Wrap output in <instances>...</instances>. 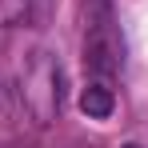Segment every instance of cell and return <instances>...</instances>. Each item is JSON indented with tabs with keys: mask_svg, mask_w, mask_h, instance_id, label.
<instances>
[{
	"mask_svg": "<svg viewBox=\"0 0 148 148\" xmlns=\"http://www.w3.org/2000/svg\"><path fill=\"white\" fill-rule=\"evenodd\" d=\"M84 68L96 80H112L124 68V36L108 0L84 4Z\"/></svg>",
	"mask_w": 148,
	"mask_h": 148,
	"instance_id": "obj_1",
	"label": "cell"
},
{
	"mask_svg": "<svg viewBox=\"0 0 148 148\" xmlns=\"http://www.w3.org/2000/svg\"><path fill=\"white\" fill-rule=\"evenodd\" d=\"M20 88H24V100H28V108L36 112V120L48 124L60 112V68L52 64V56L36 52V60L28 64Z\"/></svg>",
	"mask_w": 148,
	"mask_h": 148,
	"instance_id": "obj_2",
	"label": "cell"
},
{
	"mask_svg": "<svg viewBox=\"0 0 148 148\" xmlns=\"http://www.w3.org/2000/svg\"><path fill=\"white\" fill-rule=\"evenodd\" d=\"M80 112L88 120H108L116 112V96H112V84L108 80H92L84 92H80Z\"/></svg>",
	"mask_w": 148,
	"mask_h": 148,
	"instance_id": "obj_3",
	"label": "cell"
},
{
	"mask_svg": "<svg viewBox=\"0 0 148 148\" xmlns=\"http://www.w3.org/2000/svg\"><path fill=\"white\" fill-rule=\"evenodd\" d=\"M124 148H140V144H124Z\"/></svg>",
	"mask_w": 148,
	"mask_h": 148,
	"instance_id": "obj_4",
	"label": "cell"
}]
</instances>
